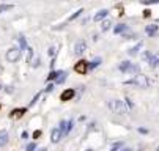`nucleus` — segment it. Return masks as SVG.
<instances>
[{
	"mask_svg": "<svg viewBox=\"0 0 159 151\" xmlns=\"http://www.w3.org/2000/svg\"><path fill=\"white\" fill-rule=\"evenodd\" d=\"M85 151H93V150H85Z\"/></svg>",
	"mask_w": 159,
	"mask_h": 151,
	"instance_id": "58836bf2",
	"label": "nucleus"
},
{
	"mask_svg": "<svg viewBox=\"0 0 159 151\" xmlns=\"http://www.w3.org/2000/svg\"><path fill=\"white\" fill-rule=\"evenodd\" d=\"M18 41H19V50H21V54H22V50L27 49V41H25V38H24L22 35L18 38Z\"/></svg>",
	"mask_w": 159,
	"mask_h": 151,
	"instance_id": "4468645a",
	"label": "nucleus"
},
{
	"mask_svg": "<svg viewBox=\"0 0 159 151\" xmlns=\"http://www.w3.org/2000/svg\"><path fill=\"white\" fill-rule=\"evenodd\" d=\"M142 58H144V60H150L151 58V54L148 52V50H145V52L142 54Z\"/></svg>",
	"mask_w": 159,
	"mask_h": 151,
	"instance_id": "c756f323",
	"label": "nucleus"
},
{
	"mask_svg": "<svg viewBox=\"0 0 159 151\" xmlns=\"http://www.w3.org/2000/svg\"><path fill=\"white\" fill-rule=\"evenodd\" d=\"M32 58H33V49L27 47V63H32Z\"/></svg>",
	"mask_w": 159,
	"mask_h": 151,
	"instance_id": "412c9836",
	"label": "nucleus"
},
{
	"mask_svg": "<svg viewBox=\"0 0 159 151\" xmlns=\"http://www.w3.org/2000/svg\"><path fill=\"white\" fill-rule=\"evenodd\" d=\"M25 151H36V143H35V142L29 143V145L25 147Z\"/></svg>",
	"mask_w": 159,
	"mask_h": 151,
	"instance_id": "a878e982",
	"label": "nucleus"
},
{
	"mask_svg": "<svg viewBox=\"0 0 159 151\" xmlns=\"http://www.w3.org/2000/svg\"><path fill=\"white\" fill-rule=\"evenodd\" d=\"M57 83H63L65 80H66V72L65 71H58V76H57Z\"/></svg>",
	"mask_w": 159,
	"mask_h": 151,
	"instance_id": "f3484780",
	"label": "nucleus"
},
{
	"mask_svg": "<svg viewBox=\"0 0 159 151\" xmlns=\"http://www.w3.org/2000/svg\"><path fill=\"white\" fill-rule=\"evenodd\" d=\"M73 126H74V121L73 120L66 121V131H65V134H69L71 131H73Z\"/></svg>",
	"mask_w": 159,
	"mask_h": 151,
	"instance_id": "b1692460",
	"label": "nucleus"
},
{
	"mask_svg": "<svg viewBox=\"0 0 159 151\" xmlns=\"http://www.w3.org/2000/svg\"><path fill=\"white\" fill-rule=\"evenodd\" d=\"M110 25H112V24H110V21H104V22H102V25H101V30H102V32H106V30L110 29Z\"/></svg>",
	"mask_w": 159,
	"mask_h": 151,
	"instance_id": "393cba45",
	"label": "nucleus"
},
{
	"mask_svg": "<svg viewBox=\"0 0 159 151\" xmlns=\"http://www.w3.org/2000/svg\"><path fill=\"white\" fill-rule=\"evenodd\" d=\"M101 57H98V58H95V60H93L91 61V63H88V69H95V68H98V66H99L101 65Z\"/></svg>",
	"mask_w": 159,
	"mask_h": 151,
	"instance_id": "dca6fc26",
	"label": "nucleus"
},
{
	"mask_svg": "<svg viewBox=\"0 0 159 151\" xmlns=\"http://www.w3.org/2000/svg\"><path fill=\"white\" fill-rule=\"evenodd\" d=\"M13 8V5H0V14L3 13V11H8V10H11Z\"/></svg>",
	"mask_w": 159,
	"mask_h": 151,
	"instance_id": "cd10ccee",
	"label": "nucleus"
},
{
	"mask_svg": "<svg viewBox=\"0 0 159 151\" xmlns=\"http://www.w3.org/2000/svg\"><path fill=\"white\" fill-rule=\"evenodd\" d=\"M76 91L73 90V88H68V90H65L62 94H60V101H71L74 98Z\"/></svg>",
	"mask_w": 159,
	"mask_h": 151,
	"instance_id": "0eeeda50",
	"label": "nucleus"
},
{
	"mask_svg": "<svg viewBox=\"0 0 159 151\" xmlns=\"http://www.w3.org/2000/svg\"><path fill=\"white\" fill-rule=\"evenodd\" d=\"M49 55H51V57H54V55H55V49H54V47L49 49Z\"/></svg>",
	"mask_w": 159,
	"mask_h": 151,
	"instance_id": "72a5a7b5",
	"label": "nucleus"
},
{
	"mask_svg": "<svg viewBox=\"0 0 159 151\" xmlns=\"http://www.w3.org/2000/svg\"><path fill=\"white\" fill-rule=\"evenodd\" d=\"M40 136H41V131H40V129H38V131H35V132H33V138H38V137H40Z\"/></svg>",
	"mask_w": 159,
	"mask_h": 151,
	"instance_id": "2f4dec72",
	"label": "nucleus"
},
{
	"mask_svg": "<svg viewBox=\"0 0 159 151\" xmlns=\"http://www.w3.org/2000/svg\"><path fill=\"white\" fill-rule=\"evenodd\" d=\"M74 71L77 72V74H85V72L88 71V61H85V60H79L77 63L74 65Z\"/></svg>",
	"mask_w": 159,
	"mask_h": 151,
	"instance_id": "20e7f679",
	"label": "nucleus"
},
{
	"mask_svg": "<svg viewBox=\"0 0 159 151\" xmlns=\"http://www.w3.org/2000/svg\"><path fill=\"white\" fill-rule=\"evenodd\" d=\"M142 46H144V44H142V41H140V43H137V46H135V47H131V49L128 50V54L131 55V57H135V55L139 54V49H140Z\"/></svg>",
	"mask_w": 159,
	"mask_h": 151,
	"instance_id": "ddd939ff",
	"label": "nucleus"
},
{
	"mask_svg": "<svg viewBox=\"0 0 159 151\" xmlns=\"http://www.w3.org/2000/svg\"><path fill=\"white\" fill-rule=\"evenodd\" d=\"M0 109H2V105H0Z\"/></svg>",
	"mask_w": 159,
	"mask_h": 151,
	"instance_id": "ea45409f",
	"label": "nucleus"
},
{
	"mask_svg": "<svg viewBox=\"0 0 159 151\" xmlns=\"http://www.w3.org/2000/svg\"><path fill=\"white\" fill-rule=\"evenodd\" d=\"M158 61H159L158 55H151V58H150V66H151V68H156V66H158Z\"/></svg>",
	"mask_w": 159,
	"mask_h": 151,
	"instance_id": "aec40b11",
	"label": "nucleus"
},
{
	"mask_svg": "<svg viewBox=\"0 0 159 151\" xmlns=\"http://www.w3.org/2000/svg\"><path fill=\"white\" fill-rule=\"evenodd\" d=\"M150 16H151V11L150 10H145L144 11V18H150Z\"/></svg>",
	"mask_w": 159,
	"mask_h": 151,
	"instance_id": "7c9ffc66",
	"label": "nucleus"
},
{
	"mask_svg": "<svg viewBox=\"0 0 159 151\" xmlns=\"http://www.w3.org/2000/svg\"><path fill=\"white\" fill-rule=\"evenodd\" d=\"M126 85H135V87H140V88H146L150 85V80H148V77L144 76V74H137L134 79H129L124 82Z\"/></svg>",
	"mask_w": 159,
	"mask_h": 151,
	"instance_id": "f257e3e1",
	"label": "nucleus"
},
{
	"mask_svg": "<svg viewBox=\"0 0 159 151\" xmlns=\"http://www.w3.org/2000/svg\"><path fill=\"white\" fill-rule=\"evenodd\" d=\"M107 105H109V109H110L113 113H117V115H124L126 113L124 104H123V101H120V99H113V101H110V102H107Z\"/></svg>",
	"mask_w": 159,
	"mask_h": 151,
	"instance_id": "f03ea898",
	"label": "nucleus"
},
{
	"mask_svg": "<svg viewBox=\"0 0 159 151\" xmlns=\"http://www.w3.org/2000/svg\"><path fill=\"white\" fill-rule=\"evenodd\" d=\"M121 151H132V150H131V148H123Z\"/></svg>",
	"mask_w": 159,
	"mask_h": 151,
	"instance_id": "e433bc0d",
	"label": "nucleus"
},
{
	"mask_svg": "<svg viewBox=\"0 0 159 151\" xmlns=\"http://www.w3.org/2000/svg\"><path fill=\"white\" fill-rule=\"evenodd\" d=\"M60 138H62V132L58 131V127H54L52 132H51V140H52V143L60 142Z\"/></svg>",
	"mask_w": 159,
	"mask_h": 151,
	"instance_id": "1a4fd4ad",
	"label": "nucleus"
},
{
	"mask_svg": "<svg viewBox=\"0 0 159 151\" xmlns=\"http://www.w3.org/2000/svg\"><path fill=\"white\" fill-rule=\"evenodd\" d=\"M25 112H27V107H22V109H14V110H11V113H10V118L18 120V118H21V116H24V115H25Z\"/></svg>",
	"mask_w": 159,
	"mask_h": 151,
	"instance_id": "423d86ee",
	"label": "nucleus"
},
{
	"mask_svg": "<svg viewBox=\"0 0 159 151\" xmlns=\"http://www.w3.org/2000/svg\"><path fill=\"white\" fill-rule=\"evenodd\" d=\"M129 61H121V63H120L118 65V69L120 71H123V72H126V71H128V68H129Z\"/></svg>",
	"mask_w": 159,
	"mask_h": 151,
	"instance_id": "a211bd4d",
	"label": "nucleus"
},
{
	"mask_svg": "<svg viewBox=\"0 0 159 151\" xmlns=\"http://www.w3.org/2000/svg\"><path fill=\"white\" fill-rule=\"evenodd\" d=\"M19 58H21V50L18 47H11L7 50V60L10 63H16Z\"/></svg>",
	"mask_w": 159,
	"mask_h": 151,
	"instance_id": "7ed1b4c3",
	"label": "nucleus"
},
{
	"mask_svg": "<svg viewBox=\"0 0 159 151\" xmlns=\"http://www.w3.org/2000/svg\"><path fill=\"white\" fill-rule=\"evenodd\" d=\"M57 76H58V71H51V74L47 76V80H54V79H57Z\"/></svg>",
	"mask_w": 159,
	"mask_h": 151,
	"instance_id": "bb28decb",
	"label": "nucleus"
},
{
	"mask_svg": "<svg viewBox=\"0 0 159 151\" xmlns=\"http://www.w3.org/2000/svg\"><path fill=\"white\" fill-rule=\"evenodd\" d=\"M54 90V83H49V85H47V88H46V91L49 93V91H52Z\"/></svg>",
	"mask_w": 159,
	"mask_h": 151,
	"instance_id": "473e14b6",
	"label": "nucleus"
},
{
	"mask_svg": "<svg viewBox=\"0 0 159 151\" xmlns=\"http://www.w3.org/2000/svg\"><path fill=\"white\" fill-rule=\"evenodd\" d=\"M139 132L140 134H148V129H145V127H139Z\"/></svg>",
	"mask_w": 159,
	"mask_h": 151,
	"instance_id": "f704fd0d",
	"label": "nucleus"
},
{
	"mask_svg": "<svg viewBox=\"0 0 159 151\" xmlns=\"http://www.w3.org/2000/svg\"><path fill=\"white\" fill-rule=\"evenodd\" d=\"M82 13H84V10H82V8H80V10H77V11H76V13H74L73 16H69V19H68V21L71 22V21H74V19H77V18H79V16L82 14Z\"/></svg>",
	"mask_w": 159,
	"mask_h": 151,
	"instance_id": "4be33fe9",
	"label": "nucleus"
},
{
	"mask_svg": "<svg viewBox=\"0 0 159 151\" xmlns=\"http://www.w3.org/2000/svg\"><path fill=\"white\" fill-rule=\"evenodd\" d=\"M29 137V132H22V138H27Z\"/></svg>",
	"mask_w": 159,
	"mask_h": 151,
	"instance_id": "c9c22d12",
	"label": "nucleus"
},
{
	"mask_svg": "<svg viewBox=\"0 0 159 151\" xmlns=\"http://www.w3.org/2000/svg\"><path fill=\"white\" fill-rule=\"evenodd\" d=\"M7 143H8V132L5 129H2V131H0V148L5 147Z\"/></svg>",
	"mask_w": 159,
	"mask_h": 151,
	"instance_id": "9b49d317",
	"label": "nucleus"
},
{
	"mask_svg": "<svg viewBox=\"0 0 159 151\" xmlns=\"http://www.w3.org/2000/svg\"><path fill=\"white\" fill-rule=\"evenodd\" d=\"M58 131H60V132H62V136H63V134H65V131H66V121H65V120H62V121H60Z\"/></svg>",
	"mask_w": 159,
	"mask_h": 151,
	"instance_id": "5701e85b",
	"label": "nucleus"
},
{
	"mask_svg": "<svg viewBox=\"0 0 159 151\" xmlns=\"http://www.w3.org/2000/svg\"><path fill=\"white\" fill-rule=\"evenodd\" d=\"M38 151H47L46 148H40V150H38Z\"/></svg>",
	"mask_w": 159,
	"mask_h": 151,
	"instance_id": "4c0bfd02",
	"label": "nucleus"
},
{
	"mask_svg": "<svg viewBox=\"0 0 159 151\" xmlns=\"http://www.w3.org/2000/svg\"><path fill=\"white\" fill-rule=\"evenodd\" d=\"M109 14V10H101V11H98V13L95 14V22H99V21H102L104 18H106V16Z\"/></svg>",
	"mask_w": 159,
	"mask_h": 151,
	"instance_id": "f8f14e48",
	"label": "nucleus"
},
{
	"mask_svg": "<svg viewBox=\"0 0 159 151\" xmlns=\"http://www.w3.org/2000/svg\"><path fill=\"white\" fill-rule=\"evenodd\" d=\"M123 104H126V112H129V110H132V107H134V104H132V101H131L129 98H126L124 101H123Z\"/></svg>",
	"mask_w": 159,
	"mask_h": 151,
	"instance_id": "6ab92c4d",
	"label": "nucleus"
},
{
	"mask_svg": "<svg viewBox=\"0 0 159 151\" xmlns=\"http://www.w3.org/2000/svg\"><path fill=\"white\" fill-rule=\"evenodd\" d=\"M128 30H129V27L126 25V24H118V25L113 27V32L117 33V35H124Z\"/></svg>",
	"mask_w": 159,
	"mask_h": 151,
	"instance_id": "6e6552de",
	"label": "nucleus"
},
{
	"mask_svg": "<svg viewBox=\"0 0 159 151\" xmlns=\"http://www.w3.org/2000/svg\"><path fill=\"white\" fill-rule=\"evenodd\" d=\"M87 50V43L85 41H77L74 46V54L76 55H82Z\"/></svg>",
	"mask_w": 159,
	"mask_h": 151,
	"instance_id": "39448f33",
	"label": "nucleus"
},
{
	"mask_svg": "<svg viewBox=\"0 0 159 151\" xmlns=\"http://www.w3.org/2000/svg\"><path fill=\"white\" fill-rule=\"evenodd\" d=\"M156 32H158V25L156 24H150V25H146V29H145V33L148 36H155Z\"/></svg>",
	"mask_w": 159,
	"mask_h": 151,
	"instance_id": "9d476101",
	"label": "nucleus"
},
{
	"mask_svg": "<svg viewBox=\"0 0 159 151\" xmlns=\"http://www.w3.org/2000/svg\"><path fill=\"white\" fill-rule=\"evenodd\" d=\"M40 98H41V93H36V94H35V98L30 101V105H35V104L38 102V99H40Z\"/></svg>",
	"mask_w": 159,
	"mask_h": 151,
	"instance_id": "c85d7f7f",
	"label": "nucleus"
},
{
	"mask_svg": "<svg viewBox=\"0 0 159 151\" xmlns=\"http://www.w3.org/2000/svg\"><path fill=\"white\" fill-rule=\"evenodd\" d=\"M126 72H131V74H139V72H140V68H139V65H132V63H131Z\"/></svg>",
	"mask_w": 159,
	"mask_h": 151,
	"instance_id": "2eb2a0df",
	"label": "nucleus"
}]
</instances>
